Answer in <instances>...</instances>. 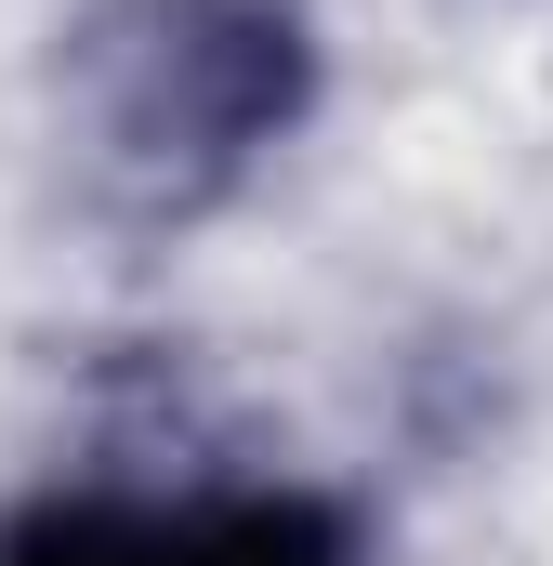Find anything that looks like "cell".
Returning a JSON list of instances; mask_svg holds the SVG:
<instances>
[{
    "label": "cell",
    "mask_w": 553,
    "mask_h": 566,
    "mask_svg": "<svg viewBox=\"0 0 553 566\" xmlns=\"http://www.w3.org/2000/svg\"><path fill=\"white\" fill-rule=\"evenodd\" d=\"M330 106L316 0H80L53 53V119L106 211L211 224L276 185Z\"/></svg>",
    "instance_id": "obj_1"
},
{
    "label": "cell",
    "mask_w": 553,
    "mask_h": 566,
    "mask_svg": "<svg viewBox=\"0 0 553 566\" xmlns=\"http://www.w3.org/2000/svg\"><path fill=\"white\" fill-rule=\"evenodd\" d=\"M0 566H383V514L303 461H53L0 488Z\"/></svg>",
    "instance_id": "obj_2"
}]
</instances>
